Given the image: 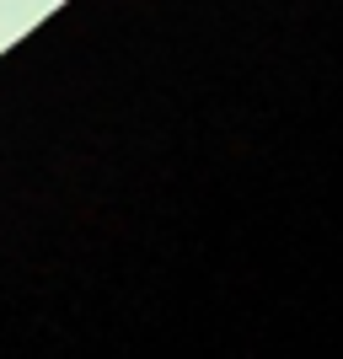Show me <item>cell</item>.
<instances>
[]
</instances>
